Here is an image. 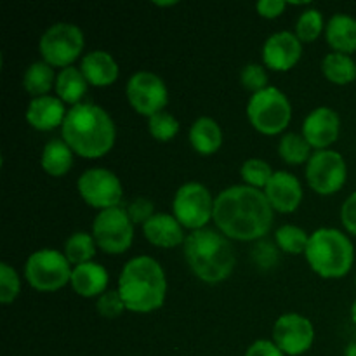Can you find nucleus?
Listing matches in <instances>:
<instances>
[{
    "label": "nucleus",
    "instance_id": "6",
    "mask_svg": "<svg viewBox=\"0 0 356 356\" xmlns=\"http://www.w3.org/2000/svg\"><path fill=\"white\" fill-rule=\"evenodd\" d=\"M247 118L264 136L282 134L292 120V103L287 94L275 86L252 94L247 103Z\"/></svg>",
    "mask_w": 356,
    "mask_h": 356
},
{
    "label": "nucleus",
    "instance_id": "26",
    "mask_svg": "<svg viewBox=\"0 0 356 356\" xmlns=\"http://www.w3.org/2000/svg\"><path fill=\"white\" fill-rule=\"evenodd\" d=\"M322 73L336 86H348L356 80V58L344 52H327L322 59Z\"/></svg>",
    "mask_w": 356,
    "mask_h": 356
},
{
    "label": "nucleus",
    "instance_id": "37",
    "mask_svg": "<svg viewBox=\"0 0 356 356\" xmlns=\"http://www.w3.org/2000/svg\"><path fill=\"white\" fill-rule=\"evenodd\" d=\"M129 218L132 219L134 225H145L153 214H155V204H153L149 198L146 197H138L132 202H129V205L125 207Z\"/></svg>",
    "mask_w": 356,
    "mask_h": 356
},
{
    "label": "nucleus",
    "instance_id": "41",
    "mask_svg": "<svg viewBox=\"0 0 356 356\" xmlns=\"http://www.w3.org/2000/svg\"><path fill=\"white\" fill-rule=\"evenodd\" d=\"M254 250H256V252H254V257H256V261L259 266L268 268V266H271L275 261H277V249H275L271 243L266 242V252H263V247H261V243Z\"/></svg>",
    "mask_w": 356,
    "mask_h": 356
},
{
    "label": "nucleus",
    "instance_id": "38",
    "mask_svg": "<svg viewBox=\"0 0 356 356\" xmlns=\"http://www.w3.org/2000/svg\"><path fill=\"white\" fill-rule=\"evenodd\" d=\"M339 218L344 229H346L350 235L356 236V191L348 195L346 200L343 202L339 211Z\"/></svg>",
    "mask_w": 356,
    "mask_h": 356
},
{
    "label": "nucleus",
    "instance_id": "8",
    "mask_svg": "<svg viewBox=\"0 0 356 356\" xmlns=\"http://www.w3.org/2000/svg\"><path fill=\"white\" fill-rule=\"evenodd\" d=\"M73 266L61 250L38 249L28 256L24 263V278L31 289L38 292H56L72 280Z\"/></svg>",
    "mask_w": 356,
    "mask_h": 356
},
{
    "label": "nucleus",
    "instance_id": "23",
    "mask_svg": "<svg viewBox=\"0 0 356 356\" xmlns=\"http://www.w3.org/2000/svg\"><path fill=\"white\" fill-rule=\"evenodd\" d=\"M325 38L330 49L344 54L356 52V17L346 13H336L325 24Z\"/></svg>",
    "mask_w": 356,
    "mask_h": 356
},
{
    "label": "nucleus",
    "instance_id": "14",
    "mask_svg": "<svg viewBox=\"0 0 356 356\" xmlns=\"http://www.w3.org/2000/svg\"><path fill=\"white\" fill-rule=\"evenodd\" d=\"M271 341L287 356H301L315 343V327L301 313H284L275 320Z\"/></svg>",
    "mask_w": 356,
    "mask_h": 356
},
{
    "label": "nucleus",
    "instance_id": "45",
    "mask_svg": "<svg viewBox=\"0 0 356 356\" xmlns=\"http://www.w3.org/2000/svg\"><path fill=\"white\" fill-rule=\"evenodd\" d=\"M355 287H356V278H355Z\"/></svg>",
    "mask_w": 356,
    "mask_h": 356
},
{
    "label": "nucleus",
    "instance_id": "33",
    "mask_svg": "<svg viewBox=\"0 0 356 356\" xmlns=\"http://www.w3.org/2000/svg\"><path fill=\"white\" fill-rule=\"evenodd\" d=\"M181 131V124L169 111H159L148 118V132L153 139L160 143L172 141Z\"/></svg>",
    "mask_w": 356,
    "mask_h": 356
},
{
    "label": "nucleus",
    "instance_id": "9",
    "mask_svg": "<svg viewBox=\"0 0 356 356\" xmlns=\"http://www.w3.org/2000/svg\"><path fill=\"white\" fill-rule=\"evenodd\" d=\"M216 197L200 181H186L176 190L172 198V214L184 229L197 232L209 226L214 218Z\"/></svg>",
    "mask_w": 356,
    "mask_h": 356
},
{
    "label": "nucleus",
    "instance_id": "12",
    "mask_svg": "<svg viewBox=\"0 0 356 356\" xmlns=\"http://www.w3.org/2000/svg\"><path fill=\"white\" fill-rule=\"evenodd\" d=\"M125 96L136 113L149 118L165 110L169 103V89L165 80L149 70H138L125 83Z\"/></svg>",
    "mask_w": 356,
    "mask_h": 356
},
{
    "label": "nucleus",
    "instance_id": "29",
    "mask_svg": "<svg viewBox=\"0 0 356 356\" xmlns=\"http://www.w3.org/2000/svg\"><path fill=\"white\" fill-rule=\"evenodd\" d=\"M63 252L68 257L70 263L73 266L76 264L89 263L94 261L97 252V243L94 240L92 233L87 232H75L65 240V245H63Z\"/></svg>",
    "mask_w": 356,
    "mask_h": 356
},
{
    "label": "nucleus",
    "instance_id": "13",
    "mask_svg": "<svg viewBox=\"0 0 356 356\" xmlns=\"http://www.w3.org/2000/svg\"><path fill=\"white\" fill-rule=\"evenodd\" d=\"M76 191L87 205L99 211L118 207L124 197L120 177L106 167H90L83 170L76 179Z\"/></svg>",
    "mask_w": 356,
    "mask_h": 356
},
{
    "label": "nucleus",
    "instance_id": "32",
    "mask_svg": "<svg viewBox=\"0 0 356 356\" xmlns=\"http://www.w3.org/2000/svg\"><path fill=\"white\" fill-rule=\"evenodd\" d=\"M275 170L266 160L257 159V156H252V159H247L245 162L240 167V176H242L243 184L250 188H256V190H264L266 184L270 183V179L273 177Z\"/></svg>",
    "mask_w": 356,
    "mask_h": 356
},
{
    "label": "nucleus",
    "instance_id": "30",
    "mask_svg": "<svg viewBox=\"0 0 356 356\" xmlns=\"http://www.w3.org/2000/svg\"><path fill=\"white\" fill-rule=\"evenodd\" d=\"M308 242L309 233L298 225L285 222V225L278 226L275 232V243L285 254H292V256L305 254Z\"/></svg>",
    "mask_w": 356,
    "mask_h": 356
},
{
    "label": "nucleus",
    "instance_id": "25",
    "mask_svg": "<svg viewBox=\"0 0 356 356\" xmlns=\"http://www.w3.org/2000/svg\"><path fill=\"white\" fill-rule=\"evenodd\" d=\"M73 149L63 139H49L40 153V165L44 172L52 177L68 174L73 167Z\"/></svg>",
    "mask_w": 356,
    "mask_h": 356
},
{
    "label": "nucleus",
    "instance_id": "36",
    "mask_svg": "<svg viewBox=\"0 0 356 356\" xmlns=\"http://www.w3.org/2000/svg\"><path fill=\"white\" fill-rule=\"evenodd\" d=\"M96 312L108 320L118 318L125 312V305L122 301L118 289H108L104 294H101L96 299Z\"/></svg>",
    "mask_w": 356,
    "mask_h": 356
},
{
    "label": "nucleus",
    "instance_id": "43",
    "mask_svg": "<svg viewBox=\"0 0 356 356\" xmlns=\"http://www.w3.org/2000/svg\"><path fill=\"white\" fill-rule=\"evenodd\" d=\"M155 6L160 7H170V6H177V0H167V2H160V0H155Z\"/></svg>",
    "mask_w": 356,
    "mask_h": 356
},
{
    "label": "nucleus",
    "instance_id": "27",
    "mask_svg": "<svg viewBox=\"0 0 356 356\" xmlns=\"http://www.w3.org/2000/svg\"><path fill=\"white\" fill-rule=\"evenodd\" d=\"M56 76L58 73L54 72V66L45 63L44 59L33 61L23 73V89L30 96H47L49 90L56 86Z\"/></svg>",
    "mask_w": 356,
    "mask_h": 356
},
{
    "label": "nucleus",
    "instance_id": "28",
    "mask_svg": "<svg viewBox=\"0 0 356 356\" xmlns=\"http://www.w3.org/2000/svg\"><path fill=\"white\" fill-rule=\"evenodd\" d=\"M278 155L289 165H302L312 159L313 148L301 132H285L278 139Z\"/></svg>",
    "mask_w": 356,
    "mask_h": 356
},
{
    "label": "nucleus",
    "instance_id": "7",
    "mask_svg": "<svg viewBox=\"0 0 356 356\" xmlns=\"http://www.w3.org/2000/svg\"><path fill=\"white\" fill-rule=\"evenodd\" d=\"M86 47V35L82 28L70 21H58L44 30L38 38V52L51 66L68 68L82 56Z\"/></svg>",
    "mask_w": 356,
    "mask_h": 356
},
{
    "label": "nucleus",
    "instance_id": "17",
    "mask_svg": "<svg viewBox=\"0 0 356 356\" xmlns=\"http://www.w3.org/2000/svg\"><path fill=\"white\" fill-rule=\"evenodd\" d=\"M263 191L273 211L280 214H292L298 211L305 197L301 181L289 170H275Z\"/></svg>",
    "mask_w": 356,
    "mask_h": 356
},
{
    "label": "nucleus",
    "instance_id": "19",
    "mask_svg": "<svg viewBox=\"0 0 356 356\" xmlns=\"http://www.w3.org/2000/svg\"><path fill=\"white\" fill-rule=\"evenodd\" d=\"M143 235L152 245L160 249H174V247L184 245V228L174 214L167 212H155L145 225L141 226Z\"/></svg>",
    "mask_w": 356,
    "mask_h": 356
},
{
    "label": "nucleus",
    "instance_id": "15",
    "mask_svg": "<svg viewBox=\"0 0 356 356\" xmlns=\"http://www.w3.org/2000/svg\"><path fill=\"white\" fill-rule=\"evenodd\" d=\"M302 56V42L291 30H278L264 40L261 58L264 66L275 72H289Z\"/></svg>",
    "mask_w": 356,
    "mask_h": 356
},
{
    "label": "nucleus",
    "instance_id": "11",
    "mask_svg": "<svg viewBox=\"0 0 356 356\" xmlns=\"http://www.w3.org/2000/svg\"><path fill=\"white\" fill-rule=\"evenodd\" d=\"M306 183L315 193L322 197L343 190L348 179V163L336 149H316L308 160L305 169Z\"/></svg>",
    "mask_w": 356,
    "mask_h": 356
},
{
    "label": "nucleus",
    "instance_id": "24",
    "mask_svg": "<svg viewBox=\"0 0 356 356\" xmlns=\"http://www.w3.org/2000/svg\"><path fill=\"white\" fill-rule=\"evenodd\" d=\"M56 96L65 104H70V108L75 104L83 103V96L89 89V82L83 76L82 70L76 66H68L58 72L56 76Z\"/></svg>",
    "mask_w": 356,
    "mask_h": 356
},
{
    "label": "nucleus",
    "instance_id": "4",
    "mask_svg": "<svg viewBox=\"0 0 356 356\" xmlns=\"http://www.w3.org/2000/svg\"><path fill=\"white\" fill-rule=\"evenodd\" d=\"M183 254L191 273L209 285L228 280L236 266L232 240L211 226L190 232L184 240Z\"/></svg>",
    "mask_w": 356,
    "mask_h": 356
},
{
    "label": "nucleus",
    "instance_id": "3",
    "mask_svg": "<svg viewBox=\"0 0 356 356\" xmlns=\"http://www.w3.org/2000/svg\"><path fill=\"white\" fill-rule=\"evenodd\" d=\"M117 289L127 312L146 315L162 308L169 284L165 270L155 257L136 256L122 268Z\"/></svg>",
    "mask_w": 356,
    "mask_h": 356
},
{
    "label": "nucleus",
    "instance_id": "2",
    "mask_svg": "<svg viewBox=\"0 0 356 356\" xmlns=\"http://www.w3.org/2000/svg\"><path fill=\"white\" fill-rule=\"evenodd\" d=\"M61 139L83 159H101L113 149L117 125L111 115L96 103L75 104L61 125Z\"/></svg>",
    "mask_w": 356,
    "mask_h": 356
},
{
    "label": "nucleus",
    "instance_id": "39",
    "mask_svg": "<svg viewBox=\"0 0 356 356\" xmlns=\"http://www.w3.org/2000/svg\"><path fill=\"white\" fill-rule=\"evenodd\" d=\"M243 356H287L271 339H257L245 350Z\"/></svg>",
    "mask_w": 356,
    "mask_h": 356
},
{
    "label": "nucleus",
    "instance_id": "20",
    "mask_svg": "<svg viewBox=\"0 0 356 356\" xmlns=\"http://www.w3.org/2000/svg\"><path fill=\"white\" fill-rule=\"evenodd\" d=\"M80 70L83 76L89 82V86L94 87H108L117 82L120 75V66L111 52L104 49H94L83 54L80 61Z\"/></svg>",
    "mask_w": 356,
    "mask_h": 356
},
{
    "label": "nucleus",
    "instance_id": "34",
    "mask_svg": "<svg viewBox=\"0 0 356 356\" xmlns=\"http://www.w3.org/2000/svg\"><path fill=\"white\" fill-rule=\"evenodd\" d=\"M21 292L19 273L9 263H0V302L10 305Z\"/></svg>",
    "mask_w": 356,
    "mask_h": 356
},
{
    "label": "nucleus",
    "instance_id": "16",
    "mask_svg": "<svg viewBox=\"0 0 356 356\" xmlns=\"http://www.w3.org/2000/svg\"><path fill=\"white\" fill-rule=\"evenodd\" d=\"M301 134L313 149H329L339 139L341 117L334 108L316 106L305 117Z\"/></svg>",
    "mask_w": 356,
    "mask_h": 356
},
{
    "label": "nucleus",
    "instance_id": "1",
    "mask_svg": "<svg viewBox=\"0 0 356 356\" xmlns=\"http://www.w3.org/2000/svg\"><path fill=\"white\" fill-rule=\"evenodd\" d=\"M275 211L263 190L247 184H233L216 195V228L236 242H256L273 226Z\"/></svg>",
    "mask_w": 356,
    "mask_h": 356
},
{
    "label": "nucleus",
    "instance_id": "42",
    "mask_svg": "<svg viewBox=\"0 0 356 356\" xmlns=\"http://www.w3.org/2000/svg\"><path fill=\"white\" fill-rule=\"evenodd\" d=\"M344 356H356V341L344 348Z\"/></svg>",
    "mask_w": 356,
    "mask_h": 356
},
{
    "label": "nucleus",
    "instance_id": "18",
    "mask_svg": "<svg viewBox=\"0 0 356 356\" xmlns=\"http://www.w3.org/2000/svg\"><path fill=\"white\" fill-rule=\"evenodd\" d=\"M66 113L68 110L65 103L58 96L47 94V96L31 97L24 111V118L35 131L51 132L58 127L61 129Z\"/></svg>",
    "mask_w": 356,
    "mask_h": 356
},
{
    "label": "nucleus",
    "instance_id": "40",
    "mask_svg": "<svg viewBox=\"0 0 356 356\" xmlns=\"http://www.w3.org/2000/svg\"><path fill=\"white\" fill-rule=\"evenodd\" d=\"M289 2L285 0H259L256 3V10L259 16L268 17V19H275V17L282 16L287 9Z\"/></svg>",
    "mask_w": 356,
    "mask_h": 356
},
{
    "label": "nucleus",
    "instance_id": "10",
    "mask_svg": "<svg viewBox=\"0 0 356 356\" xmlns=\"http://www.w3.org/2000/svg\"><path fill=\"white\" fill-rule=\"evenodd\" d=\"M134 226L125 207L118 205L97 211L90 233L96 240L97 249L110 256H120L127 252L134 242Z\"/></svg>",
    "mask_w": 356,
    "mask_h": 356
},
{
    "label": "nucleus",
    "instance_id": "21",
    "mask_svg": "<svg viewBox=\"0 0 356 356\" xmlns=\"http://www.w3.org/2000/svg\"><path fill=\"white\" fill-rule=\"evenodd\" d=\"M73 292L80 298H99L101 294L108 291L110 285V273L103 264L96 263V261H89V263L76 264L73 266L72 280H70Z\"/></svg>",
    "mask_w": 356,
    "mask_h": 356
},
{
    "label": "nucleus",
    "instance_id": "5",
    "mask_svg": "<svg viewBox=\"0 0 356 356\" xmlns=\"http://www.w3.org/2000/svg\"><path fill=\"white\" fill-rule=\"evenodd\" d=\"M306 263L318 277L337 280L346 277L355 264V245L348 233L337 228H322L309 233Z\"/></svg>",
    "mask_w": 356,
    "mask_h": 356
},
{
    "label": "nucleus",
    "instance_id": "31",
    "mask_svg": "<svg viewBox=\"0 0 356 356\" xmlns=\"http://www.w3.org/2000/svg\"><path fill=\"white\" fill-rule=\"evenodd\" d=\"M325 24L322 10L316 7H306L296 21L294 33L298 35L302 44H312L325 31Z\"/></svg>",
    "mask_w": 356,
    "mask_h": 356
},
{
    "label": "nucleus",
    "instance_id": "44",
    "mask_svg": "<svg viewBox=\"0 0 356 356\" xmlns=\"http://www.w3.org/2000/svg\"><path fill=\"white\" fill-rule=\"evenodd\" d=\"M350 316H351V322H353L356 325V299H355L353 305H351V308H350Z\"/></svg>",
    "mask_w": 356,
    "mask_h": 356
},
{
    "label": "nucleus",
    "instance_id": "22",
    "mask_svg": "<svg viewBox=\"0 0 356 356\" xmlns=\"http://www.w3.org/2000/svg\"><path fill=\"white\" fill-rule=\"evenodd\" d=\"M188 141H190L191 148L200 153V155H214L222 146L225 132H222L221 124L216 118L209 117V115H202L190 125Z\"/></svg>",
    "mask_w": 356,
    "mask_h": 356
},
{
    "label": "nucleus",
    "instance_id": "35",
    "mask_svg": "<svg viewBox=\"0 0 356 356\" xmlns=\"http://www.w3.org/2000/svg\"><path fill=\"white\" fill-rule=\"evenodd\" d=\"M268 80L270 79H268L266 66L259 65V63H247L240 70V82H242L243 89H247L252 94L266 89L270 86Z\"/></svg>",
    "mask_w": 356,
    "mask_h": 356
}]
</instances>
